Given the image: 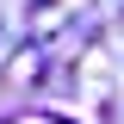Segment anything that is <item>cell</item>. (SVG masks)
Segmentation results:
<instances>
[{"mask_svg": "<svg viewBox=\"0 0 124 124\" xmlns=\"http://www.w3.org/2000/svg\"><path fill=\"white\" fill-rule=\"evenodd\" d=\"M13 81H19V87L44 81V56H37V50H19V56H13Z\"/></svg>", "mask_w": 124, "mask_h": 124, "instance_id": "6da1fadb", "label": "cell"}, {"mask_svg": "<svg viewBox=\"0 0 124 124\" xmlns=\"http://www.w3.org/2000/svg\"><path fill=\"white\" fill-rule=\"evenodd\" d=\"M13 124H62V118H50V112H19Z\"/></svg>", "mask_w": 124, "mask_h": 124, "instance_id": "7a4b0ae2", "label": "cell"}]
</instances>
